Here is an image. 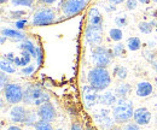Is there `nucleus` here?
<instances>
[{
  "instance_id": "f257e3e1",
  "label": "nucleus",
  "mask_w": 157,
  "mask_h": 130,
  "mask_svg": "<svg viewBox=\"0 0 157 130\" xmlns=\"http://www.w3.org/2000/svg\"><path fill=\"white\" fill-rule=\"evenodd\" d=\"M87 81H88V84L93 87L96 91L103 92L110 86L111 76L106 68L94 66L93 69L90 70V72L87 75Z\"/></svg>"
},
{
  "instance_id": "f03ea898",
  "label": "nucleus",
  "mask_w": 157,
  "mask_h": 130,
  "mask_svg": "<svg viewBox=\"0 0 157 130\" xmlns=\"http://www.w3.org/2000/svg\"><path fill=\"white\" fill-rule=\"evenodd\" d=\"M134 116L133 104L127 99H118L117 104L113 109V117L118 124H126Z\"/></svg>"
},
{
  "instance_id": "7ed1b4c3",
  "label": "nucleus",
  "mask_w": 157,
  "mask_h": 130,
  "mask_svg": "<svg viewBox=\"0 0 157 130\" xmlns=\"http://www.w3.org/2000/svg\"><path fill=\"white\" fill-rule=\"evenodd\" d=\"M25 105H33V106H40L45 102L50 101V95L44 92L39 86L32 84L24 91V99Z\"/></svg>"
},
{
  "instance_id": "20e7f679",
  "label": "nucleus",
  "mask_w": 157,
  "mask_h": 130,
  "mask_svg": "<svg viewBox=\"0 0 157 130\" xmlns=\"http://www.w3.org/2000/svg\"><path fill=\"white\" fill-rule=\"evenodd\" d=\"M115 57L113 54V50L105 46H97L92 48V60L94 66L108 68Z\"/></svg>"
},
{
  "instance_id": "39448f33",
  "label": "nucleus",
  "mask_w": 157,
  "mask_h": 130,
  "mask_svg": "<svg viewBox=\"0 0 157 130\" xmlns=\"http://www.w3.org/2000/svg\"><path fill=\"white\" fill-rule=\"evenodd\" d=\"M56 17H57L56 10H53L51 7H41L34 12L33 18H32V24L35 27L50 25V24L55 23Z\"/></svg>"
},
{
  "instance_id": "423d86ee",
  "label": "nucleus",
  "mask_w": 157,
  "mask_h": 130,
  "mask_svg": "<svg viewBox=\"0 0 157 130\" xmlns=\"http://www.w3.org/2000/svg\"><path fill=\"white\" fill-rule=\"evenodd\" d=\"M1 91H2V98L10 105H18L24 99V91L17 83H9Z\"/></svg>"
},
{
  "instance_id": "0eeeda50",
  "label": "nucleus",
  "mask_w": 157,
  "mask_h": 130,
  "mask_svg": "<svg viewBox=\"0 0 157 130\" xmlns=\"http://www.w3.org/2000/svg\"><path fill=\"white\" fill-rule=\"evenodd\" d=\"M87 4L88 0H60L59 9L64 16L73 17L82 12L87 6Z\"/></svg>"
},
{
  "instance_id": "6e6552de",
  "label": "nucleus",
  "mask_w": 157,
  "mask_h": 130,
  "mask_svg": "<svg viewBox=\"0 0 157 130\" xmlns=\"http://www.w3.org/2000/svg\"><path fill=\"white\" fill-rule=\"evenodd\" d=\"M85 39L87 43L92 47L100 46L103 40V25H93L87 23V27L85 30Z\"/></svg>"
},
{
  "instance_id": "1a4fd4ad",
  "label": "nucleus",
  "mask_w": 157,
  "mask_h": 130,
  "mask_svg": "<svg viewBox=\"0 0 157 130\" xmlns=\"http://www.w3.org/2000/svg\"><path fill=\"white\" fill-rule=\"evenodd\" d=\"M93 118H94L96 123L103 130H111L114 123H115L114 117L110 116V111L106 109H101V110L97 111V113L93 116Z\"/></svg>"
},
{
  "instance_id": "9d476101",
  "label": "nucleus",
  "mask_w": 157,
  "mask_h": 130,
  "mask_svg": "<svg viewBox=\"0 0 157 130\" xmlns=\"http://www.w3.org/2000/svg\"><path fill=\"white\" fill-rule=\"evenodd\" d=\"M99 95L100 94L98 93V91H96L90 84H85L82 87V96L86 109H92L99 104Z\"/></svg>"
},
{
  "instance_id": "9b49d317",
  "label": "nucleus",
  "mask_w": 157,
  "mask_h": 130,
  "mask_svg": "<svg viewBox=\"0 0 157 130\" xmlns=\"http://www.w3.org/2000/svg\"><path fill=\"white\" fill-rule=\"evenodd\" d=\"M36 112H38L39 119L45 121V122H48V123L53 122L55 118H56V109H55L53 104L50 102V101H48V102H45V104H42V105H40V106H38Z\"/></svg>"
},
{
  "instance_id": "f8f14e48",
  "label": "nucleus",
  "mask_w": 157,
  "mask_h": 130,
  "mask_svg": "<svg viewBox=\"0 0 157 130\" xmlns=\"http://www.w3.org/2000/svg\"><path fill=\"white\" fill-rule=\"evenodd\" d=\"M27 113H28V111L23 106L13 105L9 111V119L11 121V123H15V124H17V123L24 124L25 118H27Z\"/></svg>"
},
{
  "instance_id": "ddd939ff",
  "label": "nucleus",
  "mask_w": 157,
  "mask_h": 130,
  "mask_svg": "<svg viewBox=\"0 0 157 130\" xmlns=\"http://www.w3.org/2000/svg\"><path fill=\"white\" fill-rule=\"evenodd\" d=\"M133 121L137 124H139L140 127L147 125L151 122V112L149 111V109H146V107H138L134 110Z\"/></svg>"
},
{
  "instance_id": "4468645a",
  "label": "nucleus",
  "mask_w": 157,
  "mask_h": 130,
  "mask_svg": "<svg viewBox=\"0 0 157 130\" xmlns=\"http://www.w3.org/2000/svg\"><path fill=\"white\" fill-rule=\"evenodd\" d=\"M154 92V87L150 82L147 81H140L137 83V87H136V94L139 98H146L149 95H151Z\"/></svg>"
},
{
  "instance_id": "2eb2a0df",
  "label": "nucleus",
  "mask_w": 157,
  "mask_h": 130,
  "mask_svg": "<svg viewBox=\"0 0 157 130\" xmlns=\"http://www.w3.org/2000/svg\"><path fill=\"white\" fill-rule=\"evenodd\" d=\"M118 98L113 92H105L99 95V104L104 106H115L117 104Z\"/></svg>"
},
{
  "instance_id": "dca6fc26",
  "label": "nucleus",
  "mask_w": 157,
  "mask_h": 130,
  "mask_svg": "<svg viewBox=\"0 0 157 130\" xmlns=\"http://www.w3.org/2000/svg\"><path fill=\"white\" fill-rule=\"evenodd\" d=\"M131 91H132V86L129 83L121 82V83H118L117 86H116L114 93L116 94V96H117L118 99H127V96L129 95Z\"/></svg>"
},
{
  "instance_id": "f3484780",
  "label": "nucleus",
  "mask_w": 157,
  "mask_h": 130,
  "mask_svg": "<svg viewBox=\"0 0 157 130\" xmlns=\"http://www.w3.org/2000/svg\"><path fill=\"white\" fill-rule=\"evenodd\" d=\"M32 54L27 51H21V53L18 56H16L15 58V61L13 64L16 66H22V68H25L28 65H30V60H32Z\"/></svg>"
},
{
  "instance_id": "a211bd4d",
  "label": "nucleus",
  "mask_w": 157,
  "mask_h": 130,
  "mask_svg": "<svg viewBox=\"0 0 157 130\" xmlns=\"http://www.w3.org/2000/svg\"><path fill=\"white\" fill-rule=\"evenodd\" d=\"M1 36L10 37L12 40H18V41L25 40V35L23 33H21L20 30H16V29H10V28H2L1 29Z\"/></svg>"
},
{
  "instance_id": "6ab92c4d",
  "label": "nucleus",
  "mask_w": 157,
  "mask_h": 130,
  "mask_svg": "<svg viewBox=\"0 0 157 130\" xmlns=\"http://www.w3.org/2000/svg\"><path fill=\"white\" fill-rule=\"evenodd\" d=\"M88 24L103 25V16L97 7H92L88 12Z\"/></svg>"
},
{
  "instance_id": "aec40b11",
  "label": "nucleus",
  "mask_w": 157,
  "mask_h": 130,
  "mask_svg": "<svg viewBox=\"0 0 157 130\" xmlns=\"http://www.w3.org/2000/svg\"><path fill=\"white\" fill-rule=\"evenodd\" d=\"M20 48L22 50V51H27V52H29L33 58L36 59V57H38V47H36L30 40L25 39L24 41H22V43L20 45Z\"/></svg>"
},
{
  "instance_id": "412c9836",
  "label": "nucleus",
  "mask_w": 157,
  "mask_h": 130,
  "mask_svg": "<svg viewBox=\"0 0 157 130\" xmlns=\"http://www.w3.org/2000/svg\"><path fill=\"white\" fill-rule=\"evenodd\" d=\"M113 75L120 80L121 82L122 81H124L126 78H127V76H128V70H127V68L126 66H123V65H116L115 68H114V70H113Z\"/></svg>"
},
{
  "instance_id": "4be33fe9",
  "label": "nucleus",
  "mask_w": 157,
  "mask_h": 130,
  "mask_svg": "<svg viewBox=\"0 0 157 130\" xmlns=\"http://www.w3.org/2000/svg\"><path fill=\"white\" fill-rule=\"evenodd\" d=\"M127 48L129 50V51H132V52H136V51H139L140 50V47H141V41H140V39L137 36H133V37H129L128 40H127Z\"/></svg>"
},
{
  "instance_id": "5701e85b",
  "label": "nucleus",
  "mask_w": 157,
  "mask_h": 130,
  "mask_svg": "<svg viewBox=\"0 0 157 130\" xmlns=\"http://www.w3.org/2000/svg\"><path fill=\"white\" fill-rule=\"evenodd\" d=\"M38 121H39L38 112L36 111H28L24 124H25V125H28V127H35V124L38 123Z\"/></svg>"
},
{
  "instance_id": "b1692460",
  "label": "nucleus",
  "mask_w": 157,
  "mask_h": 130,
  "mask_svg": "<svg viewBox=\"0 0 157 130\" xmlns=\"http://www.w3.org/2000/svg\"><path fill=\"white\" fill-rule=\"evenodd\" d=\"M0 69H1L2 72H6V74H15L16 72V68L12 65V63H10L5 59H1Z\"/></svg>"
},
{
  "instance_id": "393cba45",
  "label": "nucleus",
  "mask_w": 157,
  "mask_h": 130,
  "mask_svg": "<svg viewBox=\"0 0 157 130\" xmlns=\"http://www.w3.org/2000/svg\"><path fill=\"white\" fill-rule=\"evenodd\" d=\"M113 54L116 58L120 57H126V46L121 42H117L114 47H113Z\"/></svg>"
},
{
  "instance_id": "a878e982",
  "label": "nucleus",
  "mask_w": 157,
  "mask_h": 130,
  "mask_svg": "<svg viewBox=\"0 0 157 130\" xmlns=\"http://www.w3.org/2000/svg\"><path fill=\"white\" fill-rule=\"evenodd\" d=\"M109 37L113 40V41H116L120 42L122 39H123V33L120 28H113L109 30Z\"/></svg>"
},
{
  "instance_id": "bb28decb",
  "label": "nucleus",
  "mask_w": 157,
  "mask_h": 130,
  "mask_svg": "<svg viewBox=\"0 0 157 130\" xmlns=\"http://www.w3.org/2000/svg\"><path fill=\"white\" fill-rule=\"evenodd\" d=\"M138 29L139 32H141L143 34H151V32L154 30V27H152V23H149V22H140L138 24Z\"/></svg>"
},
{
  "instance_id": "cd10ccee",
  "label": "nucleus",
  "mask_w": 157,
  "mask_h": 130,
  "mask_svg": "<svg viewBox=\"0 0 157 130\" xmlns=\"http://www.w3.org/2000/svg\"><path fill=\"white\" fill-rule=\"evenodd\" d=\"M12 6H25V7H33L34 0H11Z\"/></svg>"
},
{
  "instance_id": "c85d7f7f",
  "label": "nucleus",
  "mask_w": 157,
  "mask_h": 130,
  "mask_svg": "<svg viewBox=\"0 0 157 130\" xmlns=\"http://www.w3.org/2000/svg\"><path fill=\"white\" fill-rule=\"evenodd\" d=\"M24 16H27V12L25 11H22V10L10 11L9 12V17L11 19H15V20H21V19H23Z\"/></svg>"
},
{
  "instance_id": "c756f323",
  "label": "nucleus",
  "mask_w": 157,
  "mask_h": 130,
  "mask_svg": "<svg viewBox=\"0 0 157 130\" xmlns=\"http://www.w3.org/2000/svg\"><path fill=\"white\" fill-rule=\"evenodd\" d=\"M34 129H35V130H53V128H52L51 123L39 119V121H38V123L35 124Z\"/></svg>"
},
{
  "instance_id": "7c9ffc66",
  "label": "nucleus",
  "mask_w": 157,
  "mask_h": 130,
  "mask_svg": "<svg viewBox=\"0 0 157 130\" xmlns=\"http://www.w3.org/2000/svg\"><path fill=\"white\" fill-rule=\"evenodd\" d=\"M34 71H35V65L30 64V65H28V66H25V68H22L21 74L24 75V76H29V75L34 74Z\"/></svg>"
},
{
  "instance_id": "2f4dec72",
  "label": "nucleus",
  "mask_w": 157,
  "mask_h": 130,
  "mask_svg": "<svg viewBox=\"0 0 157 130\" xmlns=\"http://www.w3.org/2000/svg\"><path fill=\"white\" fill-rule=\"evenodd\" d=\"M138 0H126V9L128 10V11H133V10H136L138 6Z\"/></svg>"
},
{
  "instance_id": "473e14b6",
  "label": "nucleus",
  "mask_w": 157,
  "mask_h": 130,
  "mask_svg": "<svg viewBox=\"0 0 157 130\" xmlns=\"http://www.w3.org/2000/svg\"><path fill=\"white\" fill-rule=\"evenodd\" d=\"M115 23H116V25H118V27H126L127 23H128V19H127L126 16H117L115 18Z\"/></svg>"
},
{
  "instance_id": "72a5a7b5",
  "label": "nucleus",
  "mask_w": 157,
  "mask_h": 130,
  "mask_svg": "<svg viewBox=\"0 0 157 130\" xmlns=\"http://www.w3.org/2000/svg\"><path fill=\"white\" fill-rule=\"evenodd\" d=\"M123 130H141L140 129V125L137 124L136 122H128L124 124Z\"/></svg>"
},
{
  "instance_id": "f704fd0d",
  "label": "nucleus",
  "mask_w": 157,
  "mask_h": 130,
  "mask_svg": "<svg viewBox=\"0 0 157 130\" xmlns=\"http://www.w3.org/2000/svg\"><path fill=\"white\" fill-rule=\"evenodd\" d=\"M6 84H9V76H7L6 72L1 71V74H0V86H1V89H4V87Z\"/></svg>"
},
{
  "instance_id": "c9c22d12",
  "label": "nucleus",
  "mask_w": 157,
  "mask_h": 130,
  "mask_svg": "<svg viewBox=\"0 0 157 130\" xmlns=\"http://www.w3.org/2000/svg\"><path fill=\"white\" fill-rule=\"evenodd\" d=\"M25 25H27V19H21V20H16L15 22V27H16L17 30H21V29L25 28Z\"/></svg>"
},
{
  "instance_id": "e433bc0d",
  "label": "nucleus",
  "mask_w": 157,
  "mask_h": 130,
  "mask_svg": "<svg viewBox=\"0 0 157 130\" xmlns=\"http://www.w3.org/2000/svg\"><path fill=\"white\" fill-rule=\"evenodd\" d=\"M15 58H16V56H15V53H12V52L5 54V57H4L5 60H7V61H10V63H12V64H13V61H15Z\"/></svg>"
},
{
  "instance_id": "4c0bfd02",
  "label": "nucleus",
  "mask_w": 157,
  "mask_h": 130,
  "mask_svg": "<svg viewBox=\"0 0 157 130\" xmlns=\"http://www.w3.org/2000/svg\"><path fill=\"white\" fill-rule=\"evenodd\" d=\"M36 61H38L39 65H41V63H42V52H41V50H40L39 47H38V57H36Z\"/></svg>"
},
{
  "instance_id": "58836bf2",
  "label": "nucleus",
  "mask_w": 157,
  "mask_h": 130,
  "mask_svg": "<svg viewBox=\"0 0 157 130\" xmlns=\"http://www.w3.org/2000/svg\"><path fill=\"white\" fill-rule=\"evenodd\" d=\"M39 2L41 4H46V5H52V4H55L57 0H38Z\"/></svg>"
},
{
  "instance_id": "ea45409f",
  "label": "nucleus",
  "mask_w": 157,
  "mask_h": 130,
  "mask_svg": "<svg viewBox=\"0 0 157 130\" xmlns=\"http://www.w3.org/2000/svg\"><path fill=\"white\" fill-rule=\"evenodd\" d=\"M70 130H83V129H82V127H81L80 124H78V123H73Z\"/></svg>"
},
{
  "instance_id": "a19ab883",
  "label": "nucleus",
  "mask_w": 157,
  "mask_h": 130,
  "mask_svg": "<svg viewBox=\"0 0 157 130\" xmlns=\"http://www.w3.org/2000/svg\"><path fill=\"white\" fill-rule=\"evenodd\" d=\"M6 130H22V129H21V128L18 127V125L13 124V125H10V127H9V128H7Z\"/></svg>"
},
{
  "instance_id": "79ce46f5",
  "label": "nucleus",
  "mask_w": 157,
  "mask_h": 130,
  "mask_svg": "<svg viewBox=\"0 0 157 130\" xmlns=\"http://www.w3.org/2000/svg\"><path fill=\"white\" fill-rule=\"evenodd\" d=\"M109 2H111V4H122L123 1H126V0H108Z\"/></svg>"
},
{
  "instance_id": "37998d69",
  "label": "nucleus",
  "mask_w": 157,
  "mask_h": 130,
  "mask_svg": "<svg viewBox=\"0 0 157 130\" xmlns=\"http://www.w3.org/2000/svg\"><path fill=\"white\" fill-rule=\"evenodd\" d=\"M140 4H144V5H147V4H150V1L151 0H138Z\"/></svg>"
},
{
  "instance_id": "c03bdc74",
  "label": "nucleus",
  "mask_w": 157,
  "mask_h": 130,
  "mask_svg": "<svg viewBox=\"0 0 157 130\" xmlns=\"http://www.w3.org/2000/svg\"><path fill=\"white\" fill-rule=\"evenodd\" d=\"M86 130H97V129H96L94 127H91V125H87V127H86Z\"/></svg>"
},
{
  "instance_id": "a18cd8bd",
  "label": "nucleus",
  "mask_w": 157,
  "mask_h": 130,
  "mask_svg": "<svg viewBox=\"0 0 157 130\" xmlns=\"http://www.w3.org/2000/svg\"><path fill=\"white\" fill-rule=\"evenodd\" d=\"M7 1H9V0H0V2H1V4H6Z\"/></svg>"
},
{
  "instance_id": "49530a36",
  "label": "nucleus",
  "mask_w": 157,
  "mask_h": 130,
  "mask_svg": "<svg viewBox=\"0 0 157 130\" xmlns=\"http://www.w3.org/2000/svg\"><path fill=\"white\" fill-rule=\"evenodd\" d=\"M111 130H123V129H120V128H113Z\"/></svg>"
},
{
  "instance_id": "de8ad7c7",
  "label": "nucleus",
  "mask_w": 157,
  "mask_h": 130,
  "mask_svg": "<svg viewBox=\"0 0 157 130\" xmlns=\"http://www.w3.org/2000/svg\"><path fill=\"white\" fill-rule=\"evenodd\" d=\"M155 82H156V87H157V77H156V80H155Z\"/></svg>"
},
{
  "instance_id": "09e8293b",
  "label": "nucleus",
  "mask_w": 157,
  "mask_h": 130,
  "mask_svg": "<svg viewBox=\"0 0 157 130\" xmlns=\"http://www.w3.org/2000/svg\"><path fill=\"white\" fill-rule=\"evenodd\" d=\"M152 1H154V2H157V0H152Z\"/></svg>"
},
{
  "instance_id": "8fccbe9b",
  "label": "nucleus",
  "mask_w": 157,
  "mask_h": 130,
  "mask_svg": "<svg viewBox=\"0 0 157 130\" xmlns=\"http://www.w3.org/2000/svg\"><path fill=\"white\" fill-rule=\"evenodd\" d=\"M58 130H65V129H58Z\"/></svg>"
}]
</instances>
